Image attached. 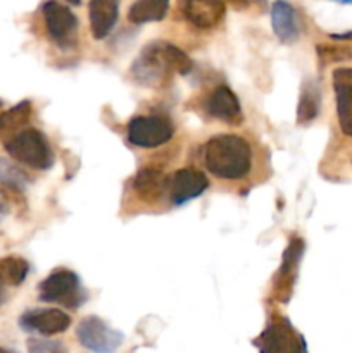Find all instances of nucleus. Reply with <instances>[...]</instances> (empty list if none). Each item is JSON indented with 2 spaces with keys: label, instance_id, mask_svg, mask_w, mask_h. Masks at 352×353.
Masks as SVG:
<instances>
[{
  "label": "nucleus",
  "instance_id": "1",
  "mask_svg": "<svg viewBox=\"0 0 352 353\" xmlns=\"http://www.w3.org/2000/svg\"><path fill=\"white\" fill-rule=\"evenodd\" d=\"M192 61L188 55L169 41H152L131 64V74L138 83L150 88H159L171 79L175 72L188 74Z\"/></svg>",
  "mask_w": 352,
  "mask_h": 353
},
{
  "label": "nucleus",
  "instance_id": "2",
  "mask_svg": "<svg viewBox=\"0 0 352 353\" xmlns=\"http://www.w3.org/2000/svg\"><path fill=\"white\" fill-rule=\"evenodd\" d=\"M204 164L221 179H240L252 168V148L238 134H216L204 147Z\"/></svg>",
  "mask_w": 352,
  "mask_h": 353
},
{
  "label": "nucleus",
  "instance_id": "3",
  "mask_svg": "<svg viewBox=\"0 0 352 353\" xmlns=\"http://www.w3.org/2000/svg\"><path fill=\"white\" fill-rule=\"evenodd\" d=\"M3 148L14 161L31 169L47 171L54 165V150L47 137L35 128H28L7 138Z\"/></svg>",
  "mask_w": 352,
  "mask_h": 353
},
{
  "label": "nucleus",
  "instance_id": "4",
  "mask_svg": "<svg viewBox=\"0 0 352 353\" xmlns=\"http://www.w3.org/2000/svg\"><path fill=\"white\" fill-rule=\"evenodd\" d=\"M38 299L47 303H61L69 309H78L88 299L76 272L57 269L50 272L38 286Z\"/></svg>",
  "mask_w": 352,
  "mask_h": 353
},
{
  "label": "nucleus",
  "instance_id": "5",
  "mask_svg": "<svg viewBox=\"0 0 352 353\" xmlns=\"http://www.w3.org/2000/svg\"><path fill=\"white\" fill-rule=\"evenodd\" d=\"M259 353H307V343L302 334L289 319L276 316L255 340Z\"/></svg>",
  "mask_w": 352,
  "mask_h": 353
},
{
  "label": "nucleus",
  "instance_id": "6",
  "mask_svg": "<svg viewBox=\"0 0 352 353\" xmlns=\"http://www.w3.org/2000/svg\"><path fill=\"white\" fill-rule=\"evenodd\" d=\"M175 134V126L164 116H137L128 123V141L135 147L155 148L168 143Z\"/></svg>",
  "mask_w": 352,
  "mask_h": 353
},
{
  "label": "nucleus",
  "instance_id": "7",
  "mask_svg": "<svg viewBox=\"0 0 352 353\" xmlns=\"http://www.w3.org/2000/svg\"><path fill=\"white\" fill-rule=\"evenodd\" d=\"M76 336L86 350L93 353H114L124 340L119 331L97 316L85 317L76 327Z\"/></svg>",
  "mask_w": 352,
  "mask_h": 353
},
{
  "label": "nucleus",
  "instance_id": "8",
  "mask_svg": "<svg viewBox=\"0 0 352 353\" xmlns=\"http://www.w3.org/2000/svg\"><path fill=\"white\" fill-rule=\"evenodd\" d=\"M304 250H306V245H304L302 238L293 236L286 245L285 252H283L282 264H280L278 272L275 276V283H273L275 299L280 300L282 303H289L290 299H292Z\"/></svg>",
  "mask_w": 352,
  "mask_h": 353
},
{
  "label": "nucleus",
  "instance_id": "9",
  "mask_svg": "<svg viewBox=\"0 0 352 353\" xmlns=\"http://www.w3.org/2000/svg\"><path fill=\"white\" fill-rule=\"evenodd\" d=\"M45 28L52 40L62 48L72 47L76 43L78 19L69 7L59 2H47L41 7Z\"/></svg>",
  "mask_w": 352,
  "mask_h": 353
},
{
  "label": "nucleus",
  "instance_id": "10",
  "mask_svg": "<svg viewBox=\"0 0 352 353\" xmlns=\"http://www.w3.org/2000/svg\"><path fill=\"white\" fill-rule=\"evenodd\" d=\"M209 186V179L202 171L192 168H183L173 172L168 178V193L173 205H185L190 200H195L202 195Z\"/></svg>",
  "mask_w": 352,
  "mask_h": 353
},
{
  "label": "nucleus",
  "instance_id": "11",
  "mask_svg": "<svg viewBox=\"0 0 352 353\" xmlns=\"http://www.w3.org/2000/svg\"><path fill=\"white\" fill-rule=\"evenodd\" d=\"M71 326V317L61 309H33L19 317V327L26 333L54 336Z\"/></svg>",
  "mask_w": 352,
  "mask_h": 353
},
{
  "label": "nucleus",
  "instance_id": "12",
  "mask_svg": "<svg viewBox=\"0 0 352 353\" xmlns=\"http://www.w3.org/2000/svg\"><path fill=\"white\" fill-rule=\"evenodd\" d=\"M331 79L337 100L338 124L347 137H352V68L335 69Z\"/></svg>",
  "mask_w": 352,
  "mask_h": 353
},
{
  "label": "nucleus",
  "instance_id": "13",
  "mask_svg": "<svg viewBox=\"0 0 352 353\" xmlns=\"http://www.w3.org/2000/svg\"><path fill=\"white\" fill-rule=\"evenodd\" d=\"M224 3L214 0H188L183 6V14L199 30H211L224 17Z\"/></svg>",
  "mask_w": 352,
  "mask_h": 353
},
{
  "label": "nucleus",
  "instance_id": "14",
  "mask_svg": "<svg viewBox=\"0 0 352 353\" xmlns=\"http://www.w3.org/2000/svg\"><path fill=\"white\" fill-rule=\"evenodd\" d=\"M207 112L213 117L226 123H240L242 121V107L237 95L231 92L228 86L221 85L214 90L206 102Z\"/></svg>",
  "mask_w": 352,
  "mask_h": 353
},
{
  "label": "nucleus",
  "instance_id": "15",
  "mask_svg": "<svg viewBox=\"0 0 352 353\" xmlns=\"http://www.w3.org/2000/svg\"><path fill=\"white\" fill-rule=\"evenodd\" d=\"M271 26L283 43H292L300 34L299 14L289 2H275L271 7Z\"/></svg>",
  "mask_w": 352,
  "mask_h": 353
},
{
  "label": "nucleus",
  "instance_id": "16",
  "mask_svg": "<svg viewBox=\"0 0 352 353\" xmlns=\"http://www.w3.org/2000/svg\"><path fill=\"white\" fill-rule=\"evenodd\" d=\"M119 16V7L110 0H93L88 3L90 31L95 40H102L113 31Z\"/></svg>",
  "mask_w": 352,
  "mask_h": 353
},
{
  "label": "nucleus",
  "instance_id": "17",
  "mask_svg": "<svg viewBox=\"0 0 352 353\" xmlns=\"http://www.w3.org/2000/svg\"><path fill=\"white\" fill-rule=\"evenodd\" d=\"M133 190L144 202H155L168 190V178L161 169L144 168L133 178Z\"/></svg>",
  "mask_w": 352,
  "mask_h": 353
},
{
  "label": "nucleus",
  "instance_id": "18",
  "mask_svg": "<svg viewBox=\"0 0 352 353\" xmlns=\"http://www.w3.org/2000/svg\"><path fill=\"white\" fill-rule=\"evenodd\" d=\"M321 109V90L317 81L309 79L302 85L299 97V105H297V123L309 124L320 114Z\"/></svg>",
  "mask_w": 352,
  "mask_h": 353
},
{
  "label": "nucleus",
  "instance_id": "19",
  "mask_svg": "<svg viewBox=\"0 0 352 353\" xmlns=\"http://www.w3.org/2000/svg\"><path fill=\"white\" fill-rule=\"evenodd\" d=\"M169 10L168 0H140L131 3L128 9V19L133 24L162 21Z\"/></svg>",
  "mask_w": 352,
  "mask_h": 353
},
{
  "label": "nucleus",
  "instance_id": "20",
  "mask_svg": "<svg viewBox=\"0 0 352 353\" xmlns=\"http://www.w3.org/2000/svg\"><path fill=\"white\" fill-rule=\"evenodd\" d=\"M30 272V264L21 257L0 259V286H19Z\"/></svg>",
  "mask_w": 352,
  "mask_h": 353
},
{
  "label": "nucleus",
  "instance_id": "21",
  "mask_svg": "<svg viewBox=\"0 0 352 353\" xmlns=\"http://www.w3.org/2000/svg\"><path fill=\"white\" fill-rule=\"evenodd\" d=\"M31 116V103L28 100L19 102L12 109L6 110L0 114V137L10 130H16L17 126L26 123Z\"/></svg>",
  "mask_w": 352,
  "mask_h": 353
},
{
  "label": "nucleus",
  "instance_id": "22",
  "mask_svg": "<svg viewBox=\"0 0 352 353\" xmlns=\"http://www.w3.org/2000/svg\"><path fill=\"white\" fill-rule=\"evenodd\" d=\"M0 183L14 190H23L30 185V176L7 159H0Z\"/></svg>",
  "mask_w": 352,
  "mask_h": 353
},
{
  "label": "nucleus",
  "instance_id": "23",
  "mask_svg": "<svg viewBox=\"0 0 352 353\" xmlns=\"http://www.w3.org/2000/svg\"><path fill=\"white\" fill-rule=\"evenodd\" d=\"M317 55L323 64H331V62H344L352 59V48L345 45H320L317 47Z\"/></svg>",
  "mask_w": 352,
  "mask_h": 353
},
{
  "label": "nucleus",
  "instance_id": "24",
  "mask_svg": "<svg viewBox=\"0 0 352 353\" xmlns=\"http://www.w3.org/2000/svg\"><path fill=\"white\" fill-rule=\"evenodd\" d=\"M26 345H28V352L30 353H68V348L64 347L62 341L30 338Z\"/></svg>",
  "mask_w": 352,
  "mask_h": 353
},
{
  "label": "nucleus",
  "instance_id": "25",
  "mask_svg": "<svg viewBox=\"0 0 352 353\" xmlns=\"http://www.w3.org/2000/svg\"><path fill=\"white\" fill-rule=\"evenodd\" d=\"M7 214H9V203H7L6 195H3L2 190H0V219H2V217H6Z\"/></svg>",
  "mask_w": 352,
  "mask_h": 353
},
{
  "label": "nucleus",
  "instance_id": "26",
  "mask_svg": "<svg viewBox=\"0 0 352 353\" xmlns=\"http://www.w3.org/2000/svg\"><path fill=\"white\" fill-rule=\"evenodd\" d=\"M6 302V293H3V286H0V305Z\"/></svg>",
  "mask_w": 352,
  "mask_h": 353
},
{
  "label": "nucleus",
  "instance_id": "27",
  "mask_svg": "<svg viewBox=\"0 0 352 353\" xmlns=\"http://www.w3.org/2000/svg\"><path fill=\"white\" fill-rule=\"evenodd\" d=\"M0 353H16V352H14V350H9V348L0 347Z\"/></svg>",
  "mask_w": 352,
  "mask_h": 353
},
{
  "label": "nucleus",
  "instance_id": "28",
  "mask_svg": "<svg viewBox=\"0 0 352 353\" xmlns=\"http://www.w3.org/2000/svg\"><path fill=\"white\" fill-rule=\"evenodd\" d=\"M3 105V102H2V100H0V107H2Z\"/></svg>",
  "mask_w": 352,
  "mask_h": 353
}]
</instances>
